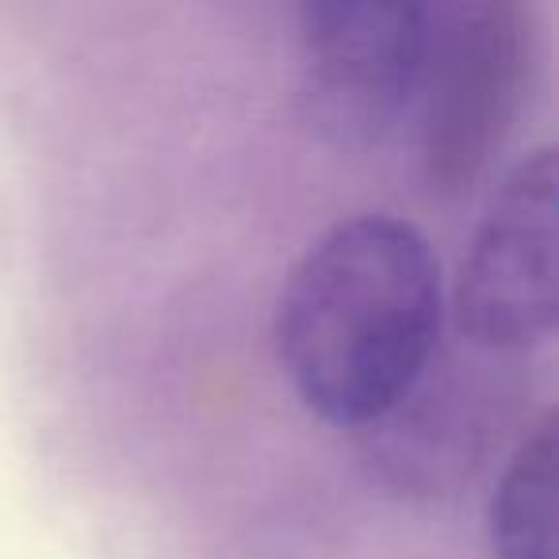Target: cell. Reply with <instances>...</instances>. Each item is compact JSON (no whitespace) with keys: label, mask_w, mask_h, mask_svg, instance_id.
Masks as SVG:
<instances>
[{"label":"cell","mask_w":559,"mask_h":559,"mask_svg":"<svg viewBox=\"0 0 559 559\" xmlns=\"http://www.w3.org/2000/svg\"><path fill=\"white\" fill-rule=\"evenodd\" d=\"M441 326L444 272L429 238L391 211H360L292 264L272 337L307 411L372 429L437 360Z\"/></svg>","instance_id":"6da1fadb"},{"label":"cell","mask_w":559,"mask_h":559,"mask_svg":"<svg viewBox=\"0 0 559 559\" xmlns=\"http://www.w3.org/2000/svg\"><path fill=\"white\" fill-rule=\"evenodd\" d=\"M475 353L510 357L556 334V150L536 146L490 188L452 292Z\"/></svg>","instance_id":"277c9868"},{"label":"cell","mask_w":559,"mask_h":559,"mask_svg":"<svg viewBox=\"0 0 559 559\" xmlns=\"http://www.w3.org/2000/svg\"><path fill=\"white\" fill-rule=\"evenodd\" d=\"M533 58V24L513 0L426 4V62L411 119L437 192H467L502 154Z\"/></svg>","instance_id":"7a4b0ae2"},{"label":"cell","mask_w":559,"mask_h":559,"mask_svg":"<svg viewBox=\"0 0 559 559\" xmlns=\"http://www.w3.org/2000/svg\"><path fill=\"white\" fill-rule=\"evenodd\" d=\"M421 62L426 4L311 0L299 9L307 119L334 146L372 150L411 123Z\"/></svg>","instance_id":"3957f363"},{"label":"cell","mask_w":559,"mask_h":559,"mask_svg":"<svg viewBox=\"0 0 559 559\" xmlns=\"http://www.w3.org/2000/svg\"><path fill=\"white\" fill-rule=\"evenodd\" d=\"M495 559H556V418L551 411L510 452L487 506Z\"/></svg>","instance_id":"5b68a950"}]
</instances>
